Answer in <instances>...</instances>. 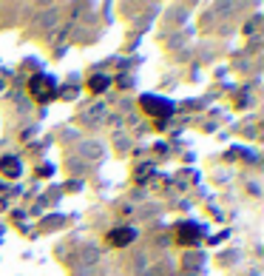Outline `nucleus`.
Listing matches in <instances>:
<instances>
[{"label":"nucleus","instance_id":"obj_1","mask_svg":"<svg viewBox=\"0 0 264 276\" xmlns=\"http://www.w3.org/2000/svg\"><path fill=\"white\" fill-rule=\"evenodd\" d=\"M29 89H32V94H35L40 103H48V100H54V97H57V86H54L51 77H35Z\"/></svg>","mask_w":264,"mask_h":276},{"label":"nucleus","instance_id":"obj_6","mask_svg":"<svg viewBox=\"0 0 264 276\" xmlns=\"http://www.w3.org/2000/svg\"><path fill=\"white\" fill-rule=\"evenodd\" d=\"M3 168L9 171V177H17V162H12V160H3Z\"/></svg>","mask_w":264,"mask_h":276},{"label":"nucleus","instance_id":"obj_2","mask_svg":"<svg viewBox=\"0 0 264 276\" xmlns=\"http://www.w3.org/2000/svg\"><path fill=\"white\" fill-rule=\"evenodd\" d=\"M142 108L153 117H168L173 111V105L168 100H162V97H142Z\"/></svg>","mask_w":264,"mask_h":276},{"label":"nucleus","instance_id":"obj_3","mask_svg":"<svg viewBox=\"0 0 264 276\" xmlns=\"http://www.w3.org/2000/svg\"><path fill=\"white\" fill-rule=\"evenodd\" d=\"M108 239L114 242V245H128V242L134 239V230L131 228H119V230H111V236Z\"/></svg>","mask_w":264,"mask_h":276},{"label":"nucleus","instance_id":"obj_4","mask_svg":"<svg viewBox=\"0 0 264 276\" xmlns=\"http://www.w3.org/2000/svg\"><path fill=\"white\" fill-rule=\"evenodd\" d=\"M108 77H103V74H94L91 77V92H103V89H108Z\"/></svg>","mask_w":264,"mask_h":276},{"label":"nucleus","instance_id":"obj_5","mask_svg":"<svg viewBox=\"0 0 264 276\" xmlns=\"http://www.w3.org/2000/svg\"><path fill=\"white\" fill-rule=\"evenodd\" d=\"M179 236H182L185 245H190V239H193V236H199V230L190 228V225H182V228H179Z\"/></svg>","mask_w":264,"mask_h":276}]
</instances>
